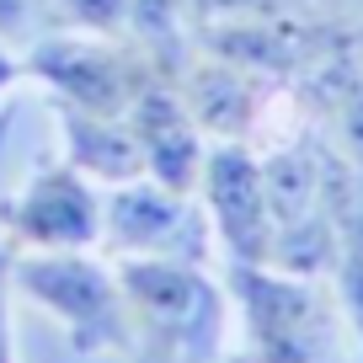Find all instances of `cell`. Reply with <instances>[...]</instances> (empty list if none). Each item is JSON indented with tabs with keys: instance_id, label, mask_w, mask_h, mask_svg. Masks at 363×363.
<instances>
[{
	"instance_id": "obj_1",
	"label": "cell",
	"mask_w": 363,
	"mask_h": 363,
	"mask_svg": "<svg viewBox=\"0 0 363 363\" xmlns=\"http://www.w3.org/2000/svg\"><path fill=\"white\" fill-rule=\"evenodd\" d=\"M145 54H128L113 38H91V33H59V38H38L33 54L22 59V75H38L54 102L80 107V113H102V118H123L134 91L150 75Z\"/></svg>"
},
{
	"instance_id": "obj_2",
	"label": "cell",
	"mask_w": 363,
	"mask_h": 363,
	"mask_svg": "<svg viewBox=\"0 0 363 363\" xmlns=\"http://www.w3.org/2000/svg\"><path fill=\"white\" fill-rule=\"evenodd\" d=\"M11 272L38 305L65 320V331L75 337L80 352L123 347L128 342L123 284H118L107 267H96L91 257H80V251H27Z\"/></svg>"
},
{
	"instance_id": "obj_3",
	"label": "cell",
	"mask_w": 363,
	"mask_h": 363,
	"mask_svg": "<svg viewBox=\"0 0 363 363\" xmlns=\"http://www.w3.org/2000/svg\"><path fill=\"white\" fill-rule=\"evenodd\" d=\"M0 225L22 251H86L102 235V198L69 160L43 166L0 203Z\"/></svg>"
},
{
	"instance_id": "obj_4",
	"label": "cell",
	"mask_w": 363,
	"mask_h": 363,
	"mask_svg": "<svg viewBox=\"0 0 363 363\" xmlns=\"http://www.w3.org/2000/svg\"><path fill=\"white\" fill-rule=\"evenodd\" d=\"M128 134L139 145V160H145V177L160 182V187H177V193H193L198 171H203V134H198L193 113L182 107L171 75L150 69L145 86L134 91V102L123 113Z\"/></svg>"
},
{
	"instance_id": "obj_5",
	"label": "cell",
	"mask_w": 363,
	"mask_h": 363,
	"mask_svg": "<svg viewBox=\"0 0 363 363\" xmlns=\"http://www.w3.org/2000/svg\"><path fill=\"white\" fill-rule=\"evenodd\" d=\"M198 187L208 198L214 230L235 262L262 267L267 262V182H262V160L246 145H214L203 155Z\"/></svg>"
},
{
	"instance_id": "obj_6",
	"label": "cell",
	"mask_w": 363,
	"mask_h": 363,
	"mask_svg": "<svg viewBox=\"0 0 363 363\" xmlns=\"http://www.w3.org/2000/svg\"><path fill=\"white\" fill-rule=\"evenodd\" d=\"M198 225L187 193L160 187L150 177H134L113 193V203L102 208V235L107 246L134 251V257H177V240Z\"/></svg>"
},
{
	"instance_id": "obj_7",
	"label": "cell",
	"mask_w": 363,
	"mask_h": 363,
	"mask_svg": "<svg viewBox=\"0 0 363 363\" xmlns=\"http://www.w3.org/2000/svg\"><path fill=\"white\" fill-rule=\"evenodd\" d=\"M171 86H177L182 107L193 113L198 134H214L219 145H235V139H246V128L257 123V75H246L240 65H230V59H198L193 69H182V80L171 75Z\"/></svg>"
},
{
	"instance_id": "obj_8",
	"label": "cell",
	"mask_w": 363,
	"mask_h": 363,
	"mask_svg": "<svg viewBox=\"0 0 363 363\" xmlns=\"http://www.w3.org/2000/svg\"><path fill=\"white\" fill-rule=\"evenodd\" d=\"M59 118H65V160L91 182H123L145 177V160H139V145L128 134L123 118H102V113H80V107L54 102Z\"/></svg>"
},
{
	"instance_id": "obj_9",
	"label": "cell",
	"mask_w": 363,
	"mask_h": 363,
	"mask_svg": "<svg viewBox=\"0 0 363 363\" xmlns=\"http://www.w3.org/2000/svg\"><path fill=\"white\" fill-rule=\"evenodd\" d=\"M43 11H54L69 33L91 38H118L128 27V0H43Z\"/></svg>"
},
{
	"instance_id": "obj_10",
	"label": "cell",
	"mask_w": 363,
	"mask_h": 363,
	"mask_svg": "<svg viewBox=\"0 0 363 363\" xmlns=\"http://www.w3.org/2000/svg\"><path fill=\"white\" fill-rule=\"evenodd\" d=\"M38 16V0H0V43L6 38H22Z\"/></svg>"
},
{
	"instance_id": "obj_11",
	"label": "cell",
	"mask_w": 363,
	"mask_h": 363,
	"mask_svg": "<svg viewBox=\"0 0 363 363\" xmlns=\"http://www.w3.org/2000/svg\"><path fill=\"white\" fill-rule=\"evenodd\" d=\"M16 80H22V59H16L6 43H0V91H11Z\"/></svg>"
},
{
	"instance_id": "obj_12",
	"label": "cell",
	"mask_w": 363,
	"mask_h": 363,
	"mask_svg": "<svg viewBox=\"0 0 363 363\" xmlns=\"http://www.w3.org/2000/svg\"><path fill=\"white\" fill-rule=\"evenodd\" d=\"M326 6H337V11H363V0H326Z\"/></svg>"
},
{
	"instance_id": "obj_13",
	"label": "cell",
	"mask_w": 363,
	"mask_h": 363,
	"mask_svg": "<svg viewBox=\"0 0 363 363\" xmlns=\"http://www.w3.org/2000/svg\"><path fill=\"white\" fill-rule=\"evenodd\" d=\"M6 134H11V107L0 113V145H6Z\"/></svg>"
}]
</instances>
